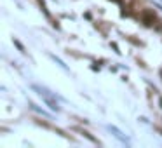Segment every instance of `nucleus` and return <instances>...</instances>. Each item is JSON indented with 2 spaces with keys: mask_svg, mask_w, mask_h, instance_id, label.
<instances>
[{
  "mask_svg": "<svg viewBox=\"0 0 162 148\" xmlns=\"http://www.w3.org/2000/svg\"><path fill=\"white\" fill-rule=\"evenodd\" d=\"M141 19H143V23L147 25V26H152V25H155V14L152 12V11H143L141 12Z\"/></svg>",
  "mask_w": 162,
  "mask_h": 148,
  "instance_id": "1",
  "label": "nucleus"
}]
</instances>
